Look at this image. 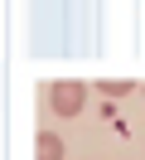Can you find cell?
Instances as JSON below:
<instances>
[{"label":"cell","instance_id":"1","mask_svg":"<svg viewBox=\"0 0 145 160\" xmlns=\"http://www.w3.org/2000/svg\"><path fill=\"white\" fill-rule=\"evenodd\" d=\"M82 102H87V88H82V82H73V78L48 88V107H53V117H77Z\"/></svg>","mask_w":145,"mask_h":160},{"label":"cell","instance_id":"2","mask_svg":"<svg viewBox=\"0 0 145 160\" xmlns=\"http://www.w3.org/2000/svg\"><path fill=\"white\" fill-rule=\"evenodd\" d=\"M34 160H63V141H58L53 131H44V136L34 141Z\"/></svg>","mask_w":145,"mask_h":160},{"label":"cell","instance_id":"3","mask_svg":"<svg viewBox=\"0 0 145 160\" xmlns=\"http://www.w3.org/2000/svg\"><path fill=\"white\" fill-rule=\"evenodd\" d=\"M97 92H102V97H126V92H131V82H116V78H106V82H97Z\"/></svg>","mask_w":145,"mask_h":160}]
</instances>
